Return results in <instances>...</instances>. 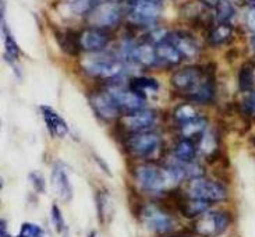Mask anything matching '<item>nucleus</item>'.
Here are the masks:
<instances>
[{
  "instance_id": "1",
  "label": "nucleus",
  "mask_w": 255,
  "mask_h": 237,
  "mask_svg": "<svg viewBox=\"0 0 255 237\" xmlns=\"http://www.w3.org/2000/svg\"><path fill=\"white\" fill-rule=\"evenodd\" d=\"M132 176L138 187L152 194L172 191L181 181V177L169 165L159 166L151 162L137 165L132 169Z\"/></svg>"
},
{
  "instance_id": "2",
  "label": "nucleus",
  "mask_w": 255,
  "mask_h": 237,
  "mask_svg": "<svg viewBox=\"0 0 255 237\" xmlns=\"http://www.w3.org/2000/svg\"><path fill=\"white\" fill-rule=\"evenodd\" d=\"M87 76L101 80H116L125 73L126 63L116 53H87L80 62Z\"/></svg>"
},
{
  "instance_id": "3",
  "label": "nucleus",
  "mask_w": 255,
  "mask_h": 237,
  "mask_svg": "<svg viewBox=\"0 0 255 237\" xmlns=\"http://www.w3.org/2000/svg\"><path fill=\"white\" fill-rule=\"evenodd\" d=\"M127 18L139 27L153 25L162 13V0H126Z\"/></svg>"
},
{
  "instance_id": "4",
  "label": "nucleus",
  "mask_w": 255,
  "mask_h": 237,
  "mask_svg": "<svg viewBox=\"0 0 255 237\" xmlns=\"http://www.w3.org/2000/svg\"><path fill=\"white\" fill-rule=\"evenodd\" d=\"M232 221L233 218L228 211H207L205 214L195 218L193 230L201 237H219L229 229Z\"/></svg>"
},
{
  "instance_id": "5",
  "label": "nucleus",
  "mask_w": 255,
  "mask_h": 237,
  "mask_svg": "<svg viewBox=\"0 0 255 237\" xmlns=\"http://www.w3.org/2000/svg\"><path fill=\"white\" fill-rule=\"evenodd\" d=\"M160 148H162V137L152 130L128 134L126 138L127 152L131 156L139 159H148L156 155Z\"/></svg>"
},
{
  "instance_id": "6",
  "label": "nucleus",
  "mask_w": 255,
  "mask_h": 237,
  "mask_svg": "<svg viewBox=\"0 0 255 237\" xmlns=\"http://www.w3.org/2000/svg\"><path fill=\"white\" fill-rule=\"evenodd\" d=\"M187 195L208 201L209 204H216L228 198V190L219 181L211 180L202 176L190 180L187 186Z\"/></svg>"
},
{
  "instance_id": "7",
  "label": "nucleus",
  "mask_w": 255,
  "mask_h": 237,
  "mask_svg": "<svg viewBox=\"0 0 255 237\" xmlns=\"http://www.w3.org/2000/svg\"><path fill=\"white\" fill-rule=\"evenodd\" d=\"M139 219L141 222L144 223L146 229L152 230V232H156V233H167L173 229L174 226V219L173 216L162 208L158 204H144L141 208H139Z\"/></svg>"
},
{
  "instance_id": "8",
  "label": "nucleus",
  "mask_w": 255,
  "mask_h": 237,
  "mask_svg": "<svg viewBox=\"0 0 255 237\" xmlns=\"http://www.w3.org/2000/svg\"><path fill=\"white\" fill-rule=\"evenodd\" d=\"M125 13V8L115 1H99L87 15L91 27L109 29L119 25Z\"/></svg>"
},
{
  "instance_id": "9",
  "label": "nucleus",
  "mask_w": 255,
  "mask_h": 237,
  "mask_svg": "<svg viewBox=\"0 0 255 237\" xmlns=\"http://www.w3.org/2000/svg\"><path fill=\"white\" fill-rule=\"evenodd\" d=\"M158 120V113L149 108H142L138 111L128 112L125 116H122L119 120V125L125 132L135 134V132L148 131L153 127Z\"/></svg>"
},
{
  "instance_id": "10",
  "label": "nucleus",
  "mask_w": 255,
  "mask_h": 237,
  "mask_svg": "<svg viewBox=\"0 0 255 237\" xmlns=\"http://www.w3.org/2000/svg\"><path fill=\"white\" fill-rule=\"evenodd\" d=\"M207 69L198 64H188L176 70L170 77V84L177 92L188 95L207 76Z\"/></svg>"
},
{
  "instance_id": "11",
  "label": "nucleus",
  "mask_w": 255,
  "mask_h": 237,
  "mask_svg": "<svg viewBox=\"0 0 255 237\" xmlns=\"http://www.w3.org/2000/svg\"><path fill=\"white\" fill-rule=\"evenodd\" d=\"M105 90L111 94V97L116 102L119 109L125 111L126 113L145 108V97L138 94L137 91L132 90L130 85L128 87H122V85L113 84L111 87H106Z\"/></svg>"
},
{
  "instance_id": "12",
  "label": "nucleus",
  "mask_w": 255,
  "mask_h": 237,
  "mask_svg": "<svg viewBox=\"0 0 255 237\" xmlns=\"http://www.w3.org/2000/svg\"><path fill=\"white\" fill-rule=\"evenodd\" d=\"M90 105L92 111L95 112L98 118L104 121H113L118 120L120 116V109L111 97V94L106 90H98L91 92L90 97Z\"/></svg>"
},
{
  "instance_id": "13",
  "label": "nucleus",
  "mask_w": 255,
  "mask_h": 237,
  "mask_svg": "<svg viewBox=\"0 0 255 237\" xmlns=\"http://www.w3.org/2000/svg\"><path fill=\"white\" fill-rule=\"evenodd\" d=\"M78 41L81 50L85 53H99L111 43V34L108 29L90 27L78 32Z\"/></svg>"
},
{
  "instance_id": "14",
  "label": "nucleus",
  "mask_w": 255,
  "mask_h": 237,
  "mask_svg": "<svg viewBox=\"0 0 255 237\" xmlns=\"http://www.w3.org/2000/svg\"><path fill=\"white\" fill-rule=\"evenodd\" d=\"M128 63H135L141 67H156L159 66L158 56L155 50V45L148 41H141L138 43H134V46L131 49V55Z\"/></svg>"
},
{
  "instance_id": "15",
  "label": "nucleus",
  "mask_w": 255,
  "mask_h": 237,
  "mask_svg": "<svg viewBox=\"0 0 255 237\" xmlns=\"http://www.w3.org/2000/svg\"><path fill=\"white\" fill-rule=\"evenodd\" d=\"M169 41L177 48L183 59H193L198 55L200 46L193 35L186 31H169Z\"/></svg>"
},
{
  "instance_id": "16",
  "label": "nucleus",
  "mask_w": 255,
  "mask_h": 237,
  "mask_svg": "<svg viewBox=\"0 0 255 237\" xmlns=\"http://www.w3.org/2000/svg\"><path fill=\"white\" fill-rule=\"evenodd\" d=\"M215 97H216V81H215L214 73H207L202 81L187 95V98H190L193 102L201 105L214 102Z\"/></svg>"
},
{
  "instance_id": "17",
  "label": "nucleus",
  "mask_w": 255,
  "mask_h": 237,
  "mask_svg": "<svg viewBox=\"0 0 255 237\" xmlns=\"http://www.w3.org/2000/svg\"><path fill=\"white\" fill-rule=\"evenodd\" d=\"M50 181H52V188H53L55 194L60 198V201L69 202L73 197V187H71L69 176L66 173L63 165L56 163L52 170Z\"/></svg>"
},
{
  "instance_id": "18",
  "label": "nucleus",
  "mask_w": 255,
  "mask_h": 237,
  "mask_svg": "<svg viewBox=\"0 0 255 237\" xmlns=\"http://www.w3.org/2000/svg\"><path fill=\"white\" fill-rule=\"evenodd\" d=\"M155 50H156V56H158L159 66L172 67V66H177L183 60V56L180 55L177 48L169 41L167 36L158 43H155Z\"/></svg>"
},
{
  "instance_id": "19",
  "label": "nucleus",
  "mask_w": 255,
  "mask_h": 237,
  "mask_svg": "<svg viewBox=\"0 0 255 237\" xmlns=\"http://www.w3.org/2000/svg\"><path fill=\"white\" fill-rule=\"evenodd\" d=\"M41 113L48 131L53 137H64L69 132V125L55 109L50 106H41Z\"/></svg>"
},
{
  "instance_id": "20",
  "label": "nucleus",
  "mask_w": 255,
  "mask_h": 237,
  "mask_svg": "<svg viewBox=\"0 0 255 237\" xmlns=\"http://www.w3.org/2000/svg\"><path fill=\"white\" fill-rule=\"evenodd\" d=\"M212 204L208 201L195 198V197H190V195H183L179 200V209L183 215L188 218V219H195L202 214H205L209 211Z\"/></svg>"
},
{
  "instance_id": "21",
  "label": "nucleus",
  "mask_w": 255,
  "mask_h": 237,
  "mask_svg": "<svg viewBox=\"0 0 255 237\" xmlns=\"http://www.w3.org/2000/svg\"><path fill=\"white\" fill-rule=\"evenodd\" d=\"M197 146H198V152H201V155L208 162L216 159L219 153V137L216 131L208 128L207 131L202 134V137L197 141Z\"/></svg>"
},
{
  "instance_id": "22",
  "label": "nucleus",
  "mask_w": 255,
  "mask_h": 237,
  "mask_svg": "<svg viewBox=\"0 0 255 237\" xmlns=\"http://www.w3.org/2000/svg\"><path fill=\"white\" fill-rule=\"evenodd\" d=\"M235 34V28L230 22H219L215 24L214 27L208 32V42L212 46H221L223 43L232 41Z\"/></svg>"
},
{
  "instance_id": "23",
  "label": "nucleus",
  "mask_w": 255,
  "mask_h": 237,
  "mask_svg": "<svg viewBox=\"0 0 255 237\" xmlns=\"http://www.w3.org/2000/svg\"><path fill=\"white\" fill-rule=\"evenodd\" d=\"M208 130V118L204 116H198L191 121H188L186 124L180 125V134L183 138L193 139V141H198L202 137V134Z\"/></svg>"
},
{
  "instance_id": "24",
  "label": "nucleus",
  "mask_w": 255,
  "mask_h": 237,
  "mask_svg": "<svg viewBox=\"0 0 255 237\" xmlns=\"http://www.w3.org/2000/svg\"><path fill=\"white\" fill-rule=\"evenodd\" d=\"M239 90L243 94H250L255 91V64L253 62L243 63L237 76Z\"/></svg>"
},
{
  "instance_id": "25",
  "label": "nucleus",
  "mask_w": 255,
  "mask_h": 237,
  "mask_svg": "<svg viewBox=\"0 0 255 237\" xmlns=\"http://www.w3.org/2000/svg\"><path fill=\"white\" fill-rule=\"evenodd\" d=\"M97 208L98 216H99V222L102 225H106L111 222L113 214H115V205L112 201L111 194L106 190H101L97 194Z\"/></svg>"
},
{
  "instance_id": "26",
  "label": "nucleus",
  "mask_w": 255,
  "mask_h": 237,
  "mask_svg": "<svg viewBox=\"0 0 255 237\" xmlns=\"http://www.w3.org/2000/svg\"><path fill=\"white\" fill-rule=\"evenodd\" d=\"M197 152H198V146H197V142L193 141V139L188 138H181L174 145V149H173V155H174V159L180 160V162H194L195 156H197Z\"/></svg>"
},
{
  "instance_id": "27",
  "label": "nucleus",
  "mask_w": 255,
  "mask_h": 237,
  "mask_svg": "<svg viewBox=\"0 0 255 237\" xmlns=\"http://www.w3.org/2000/svg\"><path fill=\"white\" fill-rule=\"evenodd\" d=\"M57 42H59V46L63 49V52L67 55L77 56L83 52L80 46V41H78V32H74V31L60 32L57 35Z\"/></svg>"
},
{
  "instance_id": "28",
  "label": "nucleus",
  "mask_w": 255,
  "mask_h": 237,
  "mask_svg": "<svg viewBox=\"0 0 255 237\" xmlns=\"http://www.w3.org/2000/svg\"><path fill=\"white\" fill-rule=\"evenodd\" d=\"M130 87L134 91H137L138 94H141L142 97L146 98V94L149 92H156L159 90V83L148 76H135L130 80Z\"/></svg>"
},
{
  "instance_id": "29",
  "label": "nucleus",
  "mask_w": 255,
  "mask_h": 237,
  "mask_svg": "<svg viewBox=\"0 0 255 237\" xmlns=\"http://www.w3.org/2000/svg\"><path fill=\"white\" fill-rule=\"evenodd\" d=\"M198 116H200V113L195 109V106L191 104H181L176 106V109L173 111V120L179 125L186 124Z\"/></svg>"
},
{
  "instance_id": "30",
  "label": "nucleus",
  "mask_w": 255,
  "mask_h": 237,
  "mask_svg": "<svg viewBox=\"0 0 255 237\" xmlns=\"http://www.w3.org/2000/svg\"><path fill=\"white\" fill-rule=\"evenodd\" d=\"M3 41H4V57L8 62L17 60L20 56V48L17 42L14 41L13 35L8 32V29L3 24Z\"/></svg>"
},
{
  "instance_id": "31",
  "label": "nucleus",
  "mask_w": 255,
  "mask_h": 237,
  "mask_svg": "<svg viewBox=\"0 0 255 237\" xmlns=\"http://www.w3.org/2000/svg\"><path fill=\"white\" fill-rule=\"evenodd\" d=\"M215 11H216V18L219 22H230L236 14L235 6L232 4L230 0H221L215 8Z\"/></svg>"
},
{
  "instance_id": "32",
  "label": "nucleus",
  "mask_w": 255,
  "mask_h": 237,
  "mask_svg": "<svg viewBox=\"0 0 255 237\" xmlns=\"http://www.w3.org/2000/svg\"><path fill=\"white\" fill-rule=\"evenodd\" d=\"M98 3L99 0H69L70 8L76 14H81V15H88Z\"/></svg>"
},
{
  "instance_id": "33",
  "label": "nucleus",
  "mask_w": 255,
  "mask_h": 237,
  "mask_svg": "<svg viewBox=\"0 0 255 237\" xmlns=\"http://www.w3.org/2000/svg\"><path fill=\"white\" fill-rule=\"evenodd\" d=\"M50 218H52V223H53V226H55V230L57 233H60L64 229V219H63V214L60 208L53 204V207H52V211H50Z\"/></svg>"
},
{
  "instance_id": "34",
  "label": "nucleus",
  "mask_w": 255,
  "mask_h": 237,
  "mask_svg": "<svg viewBox=\"0 0 255 237\" xmlns=\"http://www.w3.org/2000/svg\"><path fill=\"white\" fill-rule=\"evenodd\" d=\"M29 180L38 193H45V179L41 172H32L29 174Z\"/></svg>"
},
{
  "instance_id": "35",
  "label": "nucleus",
  "mask_w": 255,
  "mask_h": 237,
  "mask_svg": "<svg viewBox=\"0 0 255 237\" xmlns=\"http://www.w3.org/2000/svg\"><path fill=\"white\" fill-rule=\"evenodd\" d=\"M246 24L249 29L253 32V35H255V4L250 6L247 8V13H246Z\"/></svg>"
},
{
  "instance_id": "36",
  "label": "nucleus",
  "mask_w": 255,
  "mask_h": 237,
  "mask_svg": "<svg viewBox=\"0 0 255 237\" xmlns=\"http://www.w3.org/2000/svg\"><path fill=\"white\" fill-rule=\"evenodd\" d=\"M95 160H97V162H98V165H99V166H101V169H102V170H104V172H106V174H108V176H112L111 169H109V167H108V165H106V163H105L104 160L101 159V158H99V156H97V155H95Z\"/></svg>"
},
{
  "instance_id": "37",
  "label": "nucleus",
  "mask_w": 255,
  "mask_h": 237,
  "mask_svg": "<svg viewBox=\"0 0 255 237\" xmlns=\"http://www.w3.org/2000/svg\"><path fill=\"white\" fill-rule=\"evenodd\" d=\"M221 0H201V3L204 6H207L208 8H216V6L219 4Z\"/></svg>"
},
{
  "instance_id": "38",
  "label": "nucleus",
  "mask_w": 255,
  "mask_h": 237,
  "mask_svg": "<svg viewBox=\"0 0 255 237\" xmlns=\"http://www.w3.org/2000/svg\"><path fill=\"white\" fill-rule=\"evenodd\" d=\"M0 226H1V229H0V237H10V236H8V233H7L6 222H4V219H1V222H0Z\"/></svg>"
},
{
  "instance_id": "39",
  "label": "nucleus",
  "mask_w": 255,
  "mask_h": 237,
  "mask_svg": "<svg viewBox=\"0 0 255 237\" xmlns=\"http://www.w3.org/2000/svg\"><path fill=\"white\" fill-rule=\"evenodd\" d=\"M88 237H99V233H98L97 230H92L90 235H88Z\"/></svg>"
},
{
  "instance_id": "40",
  "label": "nucleus",
  "mask_w": 255,
  "mask_h": 237,
  "mask_svg": "<svg viewBox=\"0 0 255 237\" xmlns=\"http://www.w3.org/2000/svg\"><path fill=\"white\" fill-rule=\"evenodd\" d=\"M172 237H191V236H187V235H174Z\"/></svg>"
},
{
  "instance_id": "41",
  "label": "nucleus",
  "mask_w": 255,
  "mask_h": 237,
  "mask_svg": "<svg viewBox=\"0 0 255 237\" xmlns=\"http://www.w3.org/2000/svg\"><path fill=\"white\" fill-rule=\"evenodd\" d=\"M251 42H253V48L255 49V35H253V39H251Z\"/></svg>"
},
{
  "instance_id": "42",
  "label": "nucleus",
  "mask_w": 255,
  "mask_h": 237,
  "mask_svg": "<svg viewBox=\"0 0 255 237\" xmlns=\"http://www.w3.org/2000/svg\"><path fill=\"white\" fill-rule=\"evenodd\" d=\"M254 1H255V0H254Z\"/></svg>"
}]
</instances>
